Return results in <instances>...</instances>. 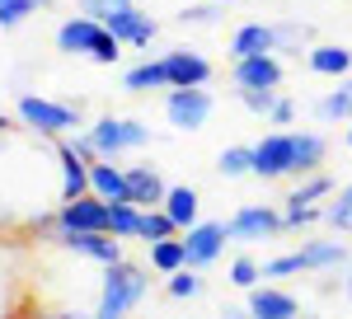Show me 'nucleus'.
I'll return each instance as SVG.
<instances>
[{
  "instance_id": "obj_1",
  "label": "nucleus",
  "mask_w": 352,
  "mask_h": 319,
  "mask_svg": "<svg viewBox=\"0 0 352 319\" xmlns=\"http://www.w3.org/2000/svg\"><path fill=\"white\" fill-rule=\"evenodd\" d=\"M146 296H151V267L132 263V258H118V263L104 267L94 319H132Z\"/></svg>"
},
{
  "instance_id": "obj_2",
  "label": "nucleus",
  "mask_w": 352,
  "mask_h": 319,
  "mask_svg": "<svg viewBox=\"0 0 352 319\" xmlns=\"http://www.w3.org/2000/svg\"><path fill=\"white\" fill-rule=\"evenodd\" d=\"M14 122L24 127L28 136H38V141H61V136L80 132L85 127V113L80 104H71V99H47V94H19L14 99Z\"/></svg>"
},
{
  "instance_id": "obj_3",
  "label": "nucleus",
  "mask_w": 352,
  "mask_h": 319,
  "mask_svg": "<svg viewBox=\"0 0 352 319\" xmlns=\"http://www.w3.org/2000/svg\"><path fill=\"white\" fill-rule=\"evenodd\" d=\"M56 52L61 56H85V61H94V66H118V61H122V43H118L99 19L71 14V19L56 24Z\"/></svg>"
},
{
  "instance_id": "obj_4",
  "label": "nucleus",
  "mask_w": 352,
  "mask_h": 319,
  "mask_svg": "<svg viewBox=\"0 0 352 319\" xmlns=\"http://www.w3.org/2000/svg\"><path fill=\"white\" fill-rule=\"evenodd\" d=\"M226 239L240 249H258L268 239H282V207L272 202H244L226 216Z\"/></svg>"
},
{
  "instance_id": "obj_5",
  "label": "nucleus",
  "mask_w": 352,
  "mask_h": 319,
  "mask_svg": "<svg viewBox=\"0 0 352 319\" xmlns=\"http://www.w3.org/2000/svg\"><path fill=\"white\" fill-rule=\"evenodd\" d=\"M89 136H94L99 160H122V155H132V151H141V146H151V127L141 118H113V113L94 118Z\"/></svg>"
},
{
  "instance_id": "obj_6",
  "label": "nucleus",
  "mask_w": 352,
  "mask_h": 319,
  "mask_svg": "<svg viewBox=\"0 0 352 319\" xmlns=\"http://www.w3.org/2000/svg\"><path fill=\"white\" fill-rule=\"evenodd\" d=\"M217 113V94L207 85H188V89H164V122L174 132H202Z\"/></svg>"
},
{
  "instance_id": "obj_7",
  "label": "nucleus",
  "mask_w": 352,
  "mask_h": 319,
  "mask_svg": "<svg viewBox=\"0 0 352 319\" xmlns=\"http://www.w3.org/2000/svg\"><path fill=\"white\" fill-rule=\"evenodd\" d=\"M71 258H89V263L109 267L118 263V258H127V249H122V239L109 235V230H61V235H52Z\"/></svg>"
},
{
  "instance_id": "obj_8",
  "label": "nucleus",
  "mask_w": 352,
  "mask_h": 319,
  "mask_svg": "<svg viewBox=\"0 0 352 319\" xmlns=\"http://www.w3.org/2000/svg\"><path fill=\"white\" fill-rule=\"evenodd\" d=\"M99 24L109 28L122 47H132V52H146V47L160 38V24H155L141 5H122V10H113L109 19H99Z\"/></svg>"
},
{
  "instance_id": "obj_9",
  "label": "nucleus",
  "mask_w": 352,
  "mask_h": 319,
  "mask_svg": "<svg viewBox=\"0 0 352 319\" xmlns=\"http://www.w3.org/2000/svg\"><path fill=\"white\" fill-rule=\"evenodd\" d=\"M244 310L254 319H300V296L287 292L282 282H258V287H249L244 292Z\"/></svg>"
},
{
  "instance_id": "obj_10",
  "label": "nucleus",
  "mask_w": 352,
  "mask_h": 319,
  "mask_svg": "<svg viewBox=\"0 0 352 319\" xmlns=\"http://www.w3.org/2000/svg\"><path fill=\"white\" fill-rule=\"evenodd\" d=\"M287 66L277 52H258V56H240L230 61V85L235 89H282Z\"/></svg>"
},
{
  "instance_id": "obj_11",
  "label": "nucleus",
  "mask_w": 352,
  "mask_h": 319,
  "mask_svg": "<svg viewBox=\"0 0 352 319\" xmlns=\"http://www.w3.org/2000/svg\"><path fill=\"white\" fill-rule=\"evenodd\" d=\"M254 179H292V127H272L263 141H254Z\"/></svg>"
},
{
  "instance_id": "obj_12",
  "label": "nucleus",
  "mask_w": 352,
  "mask_h": 319,
  "mask_svg": "<svg viewBox=\"0 0 352 319\" xmlns=\"http://www.w3.org/2000/svg\"><path fill=\"white\" fill-rule=\"evenodd\" d=\"M160 61H164V76H169V89L212 85V76H217V66H212L207 56L197 52V47H164Z\"/></svg>"
},
{
  "instance_id": "obj_13",
  "label": "nucleus",
  "mask_w": 352,
  "mask_h": 319,
  "mask_svg": "<svg viewBox=\"0 0 352 319\" xmlns=\"http://www.w3.org/2000/svg\"><path fill=\"white\" fill-rule=\"evenodd\" d=\"M179 235H184V249H188V267H197V272H207L226 254V244H230L226 239V221H197V226L179 230Z\"/></svg>"
},
{
  "instance_id": "obj_14",
  "label": "nucleus",
  "mask_w": 352,
  "mask_h": 319,
  "mask_svg": "<svg viewBox=\"0 0 352 319\" xmlns=\"http://www.w3.org/2000/svg\"><path fill=\"white\" fill-rule=\"evenodd\" d=\"M300 254V267L310 272V277H324V272H343V267L352 263V249H348V239H324V235H310L305 244L296 249Z\"/></svg>"
},
{
  "instance_id": "obj_15",
  "label": "nucleus",
  "mask_w": 352,
  "mask_h": 319,
  "mask_svg": "<svg viewBox=\"0 0 352 319\" xmlns=\"http://www.w3.org/2000/svg\"><path fill=\"white\" fill-rule=\"evenodd\" d=\"M61 230H109V202L85 192L76 202H56V235Z\"/></svg>"
},
{
  "instance_id": "obj_16",
  "label": "nucleus",
  "mask_w": 352,
  "mask_h": 319,
  "mask_svg": "<svg viewBox=\"0 0 352 319\" xmlns=\"http://www.w3.org/2000/svg\"><path fill=\"white\" fill-rule=\"evenodd\" d=\"M127 169V202L136 207H160L169 184H164V174L151 164V160H141V164H122Z\"/></svg>"
},
{
  "instance_id": "obj_17",
  "label": "nucleus",
  "mask_w": 352,
  "mask_h": 319,
  "mask_svg": "<svg viewBox=\"0 0 352 319\" xmlns=\"http://www.w3.org/2000/svg\"><path fill=\"white\" fill-rule=\"evenodd\" d=\"M324 160H329V136L324 132H300V127H292V179L324 169Z\"/></svg>"
},
{
  "instance_id": "obj_18",
  "label": "nucleus",
  "mask_w": 352,
  "mask_h": 319,
  "mask_svg": "<svg viewBox=\"0 0 352 319\" xmlns=\"http://www.w3.org/2000/svg\"><path fill=\"white\" fill-rule=\"evenodd\" d=\"M305 66H310V76L343 80V76H352V47H343V43H310L305 47Z\"/></svg>"
},
{
  "instance_id": "obj_19",
  "label": "nucleus",
  "mask_w": 352,
  "mask_h": 319,
  "mask_svg": "<svg viewBox=\"0 0 352 319\" xmlns=\"http://www.w3.org/2000/svg\"><path fill=\"white\" fill-rule=\"evenodd\" d=\"M160 207H164V216L174 221V230H188V226L202 221V192H197L192 184H169Z\"/></svg>"
},
{
  "instance_id": "obj_20",
  "label": "nucleus",
  "mask_w": 352,
  "mask_h": 319,
  "mask_svg": "<svg viewBox=\"0 0 352 319\" xmlns=\"http://www.w3.org/2000/svg\"><path fill=\"white\" fill-rule=\"evenodd\" d=\"M89 192L104 202H127V169L122 160H89Z\"/></svg>"
},
{
  "instance_id": "obj_21",
  "label": "nucleus",
  "mask_w": 352,
  "mask_h": 319,
  "mask_svg": "<svg viewBox=\"0 0 352 319\" xmlns=\"http://www.w3.org/2000/svg\"><path fill=\"white\" fill-rule=\"evenodd\" d=\"M315 122H324V127H338V122H352V76L333 80V89L315 99Z\"/></svg>"
},
{
  "instance_id": "obj_22",
  "label": "nucleus",
  "mask_w": 352,
  "mask_h": 319,
  "mask_svg": "<svg viewBox=\"0 0 352 319\" xmlns=\"http://www.w3.org/2000/svg\"><path fill=\"white\" fill-rule=\"evenodd\" d=\"M122 89H127V94H155V89H169L164 61H160V56H141L136 66L122 71Z\"/></svg>"
},
{
  "instance_id": "obj_23",
  "label": "nucleus",
  "mask_w": 352,
  "mask_h": 319,
  "mask_svg": "<svg viewBox=\"0 0 352 319\" xmlns=\"http://www.w3.org/2000/svg\"><path fill=\"white\" fill-rule=\"evenodd\" d=\"M258 52H277L272 47V24L263 19H249L230 33V61H240V56H258Z\"/></svg>"
},
{
  "instance_id": "obj_24",
  "label": "nucleus",
  "mask_w": 352,
  "mask_h": 319,
  "mask_svg": "<svg viewBox=\"0 0 352 319\" xmlns=\"http://www.w3.org/2000/svg\"><path fill=\"white\" fill-rule=\"evenodd\" d=\"M333 174H324V169H315V174H300L296 188L282 197V207H324V197L333 192Z\"/></svg>"
},
{
  "instance_id": "obj_25",
  "label": "nucleus",
  "mask_w": 352,
  "mask_h": 319,
  "mask_svg": "<svg viewBox=\"0 0 352 319\" xmlns=\"http://www.w3.org/2000/svg\"><path fill=\"white\" fill-rule=\"evenodd\" d=\"M146 267H151L155 277H169V272L188 267V249H184V235H169V239H155V244H146Z\"/></svg>"
},
{
  "instance_id": "obj_26",
  "label": "nucleus",
  "mask_w": 352,
  "mask_h": 319,
  "mask_svg": "<svg viewBox=\"0 0 352 319\" xmlns=\"http://www.w3.org/2000/svg\"><path fill=\"white\" fill-rule=\"evenodd\" d=\"M310 43H315V28L300 24V19H277L272 24V47H277V56H300Z\"/></svg>"
},
{
  "instance_id": "obj_27",
  "label": "nucleus",
  "mask_w": 352,
  "mask_h": 319,
  "mask_svg": "<svg viewBox=\"0 0 352 319\" xmlns=\"http://www.w3.org/2000/svg\"><path fill=\"white\" fill-rule=\"evenodd\" d=\"M202 292H207V277H202L197 267H179V272L164 277V296H169V300H197Z\"/></svg>"
},
{
  "instance_id": "obj_28",
  "label": "nucleus",
  "mask_w": 352,
  "mask_h": 319,
  "mask_svg": "<svg viewBox=\"0 0 352 319\" xmlns=\"http://www.w3.org/2000/svg\"><path fill=\"white\" fill-rule=\"evenodd\" d=\"M169 235H179V230H174V221L164 216V207H141L136 239H141V244H155V239H169Z\"/></svg>"
},
{
  "instance_id": "obj_29",
  "label": "nucleus",
  "mask_w": 352,
  "mask_h": 319,
  "mask_svg": "<svg viewBox=\"0 0 352 319\" xmlns=\"http://www.w3.org/2000/svg\"><path fill=\"white\" fill-rule=\"evenodd\" d=\"M235 292H249V287H258L263 282V258H254V249H244L235 254V263H230V277H226Z\"/></svg>"
},
{
  "instance_id": "obj_30",
  "label": "nucleus",
  "mask_w": 352,
  "mask_h": 319,
  "mask_svg": "<svg viewBox=\"0 0 352 319\" xmlns=\"http://www.w3.org/2000/svg\"><path fill=\"white\" fill-rule=\"evenodd\" d=\"M56 0H0V28L10 33V28H19V24H28L38 10H52Z\"/></svg>"
},
{
  "instance_id": "obj_31",
  "label": "nucleus",
  "mask_w": 352,
  "mask_h": 319,
  "mask_svg": "<svg viewBox=\"0 0 352 319\" xmlns=\"http://www.w3.org/2000/svg\"><path fill=\"white\" fill-rule=\"evenodd\" d=\"M217 174L221 179H244V174H254V146H226L217 155Z\"/></svg>"
},
{
  "instance_id": "obj_32",
  "label": "nucleus",
  "mask_w": 352,
  "mask_h": 319,
  "mask_svg": "<svg viewBox=\"0 0 352 319\" xmlns=\"http://www.w3.org/2000/svg\"><path fill=\"white\" fill-rule=\"evenodd\" d=\"M136 221H141L136 202H109V235H118L127 244V239H136Z\"/></svg>"
},
{
  "instance_id": "obj_33",
  "label": "nucleus",
  "mask_w": 352,
  "mask_h": 319,
  "mask_svg": "<svg viewBox=\"0 0 352 319\" xmlns=\"http://www.w3.org/2000/svg\"><path fill=\"white\" fill-rule=\"evenodd\" d=\"M324 226L338 230V235H352V197L343 192V188L324 197Z\"/></svg>"
},
{
  "instance_id": "obj_34",
  "label": "nucleus",
  "mask_w": 352,
  "mask_h": 319,
  "mask_svg": "<svg viewBox=\"0 0 352 319\" xmlns=\"http://www.w3.org/2000/svg\"><path fill=\"white\" fill-rule=\"evenodd\" d=\"M221 14H226V5H217V0H197V5H184V10H179V24L212 28V24H221Z\"/></svg>"
},
{
  "instance_id": "obj_35",
  "label": "nucleus",
  "mask_w": 352,
  "mask_h": 319,
  "mask_svg": "<svg viewBox=\"0 0 352 319\" xmlns=\"http://www.w3.org/2000/svg\"><path fill=\"white\" fill-rule=\"evenodd\" d=\"M315 226H324V207H282V235L315 230Z\"/></svg>"
},
{
  "instance_id": "obj_36",
  "label": "nucleus",
  "mask_w": 352,
  "mask_h": 319,
  "mask_svg": "<svg viewBox=\"0 0 352 319\" xmlns=\"http://www.w3.org/2000/svg\"><path fill=\"white\" fill-rule=\"evenodd\" d=\"M305 267H300V254L292 249V254H272V258H263V282H292V277H300Z\"/></svg>"
},
{
  "instance_id": "obj_37",
  "label": "nucleus",
  "mask_w": 352,
  "mask_h": 319,
  "mask_svg": "<svg viewBox=\"0 0 352 319\" xmlns=\"http://www.w3.org/2000/svg\"><path fill=\"white\" fill-rule=\"evenodd\" d=\"M277 94H282V89H235L240 108H249L254 118H268V108L277 104Z\"/></svg>"
},
{
  "instance_id": "obj_38",
  "label": "nucleus",
  "mask_w": 352,
  "mask_h": 319,
  "mask_svg": "<svg viewBox=\"0 0 352 319\" xmlns=\"http://www.w3.org/2000/svg\"><path fill=\"white\" fill-rule=\"evenodd\" d=\"M263 122H268V127H282V132H287V127L296 122V99H292V94H277V104L268 108V118H263Z\"/></svg>"
},
{
  "instance_id": "obj_39",
  "label": "nucleus",
  "mask_w": 352,
  "mask_h": 319,
  "mask_svg": "<svg viewBox=\"0 0 352 319\" xmlns=\"http://www.w3.org/2000/svg\"><path fill=\"white\" fill-rule=\"evenodd\" d=\"M122 5H132V0H76V10L89 14V19H109L113 10H122Z\"/></svg>"
},
{
  "instance_id": "obj_40",
  "label": "nucleus",
  "mask_w": 352,
  "mask_h": 319,
  "mask_svg": "<svg viewBox=\"0 0 352 319\" xmlns=\"http://www.w3.org/2000/svg\"><path fill=\"white\" fill-rule=\"evenodd\" d=\"M217 319H254V315H249L244 305H221V315H217Z\"/></svg>"
},
{
  "instance_id": "obj_41",
  "label": "nucleus",
  "mask_w": 352,
  "mask_h": 319,
  "mask_svg": "<svg viewBox=\"0 0 352 319\" xmlns=\"http://www.w3.org/2000/svg\"><path fill=\"white\" fill-rule=\"evenodd\" d=\"M38 319H94V315H80V310H52V315H38Z\"/></svg>"
},
{
  "instance_id": "obj_42",
  "label": "nucleus",
  "mask_w": 352,
  "mask_h": 319,
  "mask_svg": "<svg viewBox=\"0 0 352 319\" xmlns=\"http://www.w3.org/2000/svg\"><path fill=\"white\" fill-rule=\"evenodd\" d=\"M343 296H348V305H352V263L343 267Z\"/></svg>"
},
{
  "instance_id": "obj_43",
  "label": "nucleus",
  "mask_w": 352,
  "mask_h": 319,
  "mask_svg": "<svg viewBox=\"0 0 352 319\" xmlns=\"http://www.w3.org/2000/svg\"><path fill=\"white\" fill-rule=\"evenodd\" d=\"M343 141H348V151H352V122H348V136H343Z\"/></svg>"
},
{
  "instance_id": "obj_44",
  "label": "nucleus",
  "mask_w": 352,
  "mask_h": 319,
  "mask_svg": "<svg viewBox=\"0 0 352 319\" xmlns=\"http://www.w3.org/2000/svg\"><path fill=\"white\" fill-rule=\"evenodd\" d=\"M217 5H226V10H230V5H235V0H217Z\"/></svg>"
},
{
  "instance_id": "obj_45",
  "label": "nucleus",
  "mask_w": 352,
  "mask_h": 319,
  "mask_svg": "<svg viewBox=\"0 0 352 319\" xmlns=\"http://www.w3.org/2000/svg\"><path fill=\"white\" fill-rule=\"evenodd\" d=\"M343 192H348V197H352V184H348V188H343Z\"/></svg>"
}]
</instances>
